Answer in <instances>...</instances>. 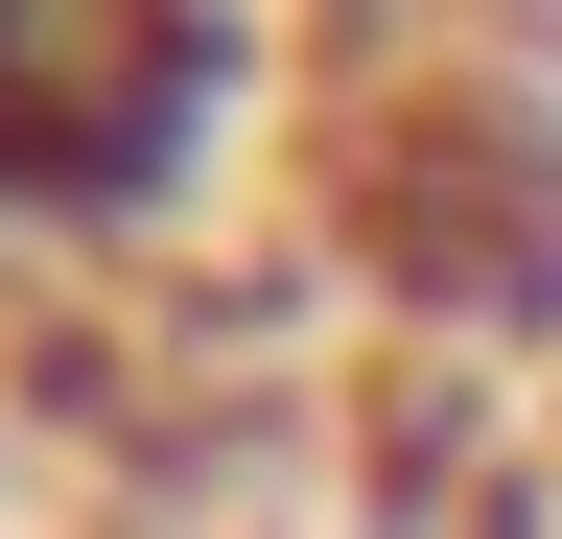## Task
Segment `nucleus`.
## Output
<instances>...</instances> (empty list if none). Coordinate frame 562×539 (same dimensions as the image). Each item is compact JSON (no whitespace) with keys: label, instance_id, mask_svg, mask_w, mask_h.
<instances>
[{"label":"nucleus","instance_id":"f03ea898","mask_svg":"<svg viewBox=\"0 0 562 539\" xmlns=\"http://www.w3.org/2000/svg\"><path fill=\"white\" fill-rule=\"evenodd\" d=\"M281 117V0H0V258H165Z\"/></svg>","mask_w":562,"mask_h":539},{"label":"nucleus","instance_id":"7ed1b4c3","mask_svg":"<svg viewBox=\"0 0 562 539\" xmlns=\"http://www.w3.org/2000/svg\"><path fill=\"white\" fill-rule=\"evenodd\" d=\"M398 24H446V0H398Z\"/></svg>","mask_w":562,"mask_h":539},{"label":"nucleus","instance_id":"f257e3e1","mask_svg":"<svg viewBox=\"0 0 562 539\" xmlns=\"http://www.w3.org/2000/svg\"><path fill=\"white\" fill-rule=\"evenodd\" d=\"M328 235L422 328V375H539L562 352V71L446 47V24L398 71H328Z\"/></svg>","mask_w":562,"mask_h":539}]
</instances>
